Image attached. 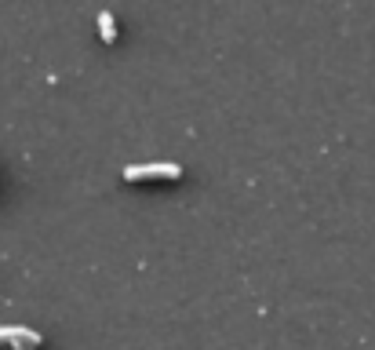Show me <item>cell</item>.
<instances>
[{
	"instance_id": "1",
	"label": "cell",
	"mask_w": 375,
	"mask_h": 350,
	"mask_svg": "<svg viewBox=\"0 0 375 350\" xmlns=\"http://www.w3.org/2000/svg\"><path fill=\"white\" fill-rule=\"evenodd\" d=\"M153 175H161V179H179V175H183V168H179V164H172V161L128 164V168H124V179H128V183H139V179H153Z\"/></svg>"
},
{
	"instance_id": "2",
	"label": "cell",
	"mask_w": 375,
	"mask_h": 350,
	"mask_svg": "<svg viewBox=\"0 0 375 350\" xmlns=\"http://www.w3.org/2000/svg\"><path fill=\"white\" fill-rule=\"evenodd\" d=\"M95 22H99V37H102V41H106V44H113V41H117V22H113V15H110V11H99V15H95Z\"/></svg>"
},
{
	"instance_id": "3",
	"label": "cell",
	"mask_w": 375,
	"mask_h": 350,
	"mask_svg": "<svg viewBox=\"0 0 375 350\" xmlns=\"http://www.w3.org/2000/svg\"><path fill=\"white\" fill-rule=\"evenodd\" d=\"M11 343H15V350H37L33 343H26V340H11Z\"/></svg>"
}]
</instances>
